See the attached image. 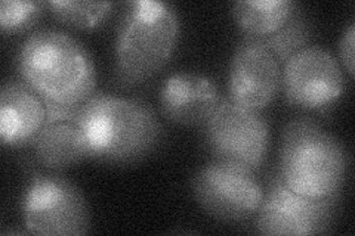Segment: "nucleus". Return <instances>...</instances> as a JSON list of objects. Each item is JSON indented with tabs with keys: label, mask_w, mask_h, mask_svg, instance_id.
Here are the masks:
<instances>
[{
	"label": "nucleus",
	"mask_w": 355,
	"mask_h": 236,
	"mask_svg": "<svg viewBox=\"0 0 355 236\" xmlns=\"http://www.w3.org/2000/svg\"><path fill=\"white\" fill-rule=\"evenodd\" d=\"M89 158L116 167L135 165L160 148L164 127L146 100L94 93L77 111Z\"/></svg>",
	"instance_id": "1"
},
{
	"label": "nucleus",
	"mask_w": 355,
	"mask_h": 236,
	"mask_svg": "<svg viewBox=\"0 0 355 236\" xmlns=\"http://www.w3.org/2000/svg\"><path fill=\"white\" fill-rule=\"evenodd\" d=\"M17 70L44 102L80 107L95 93L96 69L91 53L58 28L31 33L18 49Z\"/></svg>",
	"instance_id": "2"
},
{
	"label": "nucleus",
	"mask_w": 355,
	"mask_h": 236,
	"mask_svg": "<svg viewBox=\"0 0 355 236\" xmlns=\"http://www.w3.org/2000/svg\"><path fill=\"white\" fill-rule=\"evenodd\" d=\"M180 33V14L171 3L157 0L126 3L116 33L114 86L129 91L159 74L171 62Z\"/></svg>",
	"instance_id": "3"
},
{
	"label": "nucleus",
	"mask_w": 355,
	"mask_h": 236,
	"mask_svg": "<svg viewBox=\"0 0 355 236\" xmlns=\"http://www.w3.org/2000/svg\"><path fill=\"white\" fill-rule=\"evenodd\" d=\"M348 168V151L335 134L305 117L286 122L277 173L295 194L309 199L340 195Z\"/></svg>",
	"instance_id": "4"
},
{
	"label": "nucleus",
	"mask_w": 355,
	"mask_h": 236,
	"mask_svg": "<svg viewBox=\"0 0 355 236\" xmlns=\"http://www.w3.org/2000/svg\"><path fill=\"white\" fill-rule=\"evenodd\" d=\"M27 233L39 236H80L91 228L87 202L71 181L58 172L28 168V183L21 201Z\"/></svg>",
	"instance_id": "5"
},
{
	"label": "nucleus",
	"mask_w": 355,
	"mask_h": 236,
	"mask_svg": "<svg viewBox=\"0 0 355 236\" xmlns=\"http://www.w3.org/2000/svg\"><path fill=\"white\" fill-rule=\"evenodd\" d=\"M203 127V146L215 161L258 173L268 158L270 126L259 111L222 99Z\"/></svg>",
	"instance_id": "6"
},
{
	"label": "nucleus",
	"mask_w": 355,
	"mask_h": 236,
	"mask_svg": "<svg viewBox=\"0 0 355 236\" xmlns=\"http://www.w3.org/2000/svg\"><path fill=\"white\" fill-rule=\"evenodd\" d=\"M191 194L206 215L219 221L240 223L257 215L263 186L257 173L212 160L194 174Z\"/></svg>",
	"instance_id": "7"
},
{
	"label": "nucleus",
	"mask_w": 355,
	"mask_h": 236,
	"mask_svg": "<svg viewBox=\"0 0 355 236\" xmlns=\"http://www.w3.org/2000/svg\"><path fill=\"white\" fill-rule=\"evenodd\" d=\"M340 195L309 199L295 194L272 172L263 188L262 204L254 215V230L261 235H321L331 229Z\"/></svg>",
	"instance_id": "8"
},
{
	"label": "nucleus",
	"mask_w": 355,
	"mask_h": 236,
	"mask_svg": "<svg viewBox=\"0 0 355 236\" xmlns=\"http://www.w3.org/2000/svg\"><path fill=\"white\" fill-rule=\"evenodd\" d=\"M282 89L288 105L321 112L335 107L343 96L345 75L327 49L309 44L283 62Z\"/></svg>",
	"instance_id": "9"
},
{
	"label": "nucleus",
	"mask_w": 355,
	"mask_h": 236,
	"mask_svg": "<svg viewBox=\"0 0 355 236\" xmlns=\"http://www.w3.org/2000/svg\"><path fill=\"white\" fill-rule=\"evenodd\" d=\"M282 74L283 64L266 43L244 36L231 56L228 99L236 105L261 112L279 95Z\"/></svg>",
	"instance_id": "10"
},
{
	"label": "nucleus",
	"mask_w": 355,
	"mask_h": 236,
	"mask_svg": "<svg viewBox=\"0 0 355 236\" xmlns=\"http://www.w3.org/2000/svg\"><path fill=\"white\" fill-rule=\"evenodd\" d=\"M162 116L178 126H203L222 98L214 80L194 71L171 74L159 93Z\"/></svg>",
	"instance_id": "11"
},
{
	"label": "nucleus",
	"mask_w": 355,
	"mask_h": 236,
	"mask_svg": "<svg viewBox=\"0 0 355 236\" xmlns=\"http://www.w3.org/2000/svg\"><path fill=\"white\" fill-rule=\"evenodd\" d=\"M46 121L44 100L22 80L0 91V140L5 148L31 146Z\"/></svg>",
	"instance_id": "12"
},
{
	"label": "nucleus",
	"mask_w": 355,
	"mask_h": 236,
	"mask_svg": "<svg viewBox=\"0 0 355 236\" xmlns=\"http://www.w3.org/2000/svg\"><path fill=\"white\" fill-rule=\"evenodd\" d=\"M36 161L52 172H61L89 158L83 129L76 118L44 121L31 145Z\"/></svg>",
	"instance_id": "13"
},
{
	"label": "nucleus",
	"mask_w": 355,
	"mask_h": 236,
	"mask_svg": "<svg viewBox=\"0 0 355 236\" xmlns=\"http://www.w3.org/2000/svg\"><path fill=\"white\" fill-rule=\"evenodd\" d=\"M297 6L292 0H239L231 5V17L244 36L266 39L291 19Z\"/></svg>",
	"instance_id": "14"
},
{
	"label": "nucleus",
	"mask_w": 355,
	"mask_h": 236,
	"mask_svg": "<svg viewBox=\"0 0 355 236\" xmlns=\"http://www.w3.org/2000/svg\"><path fill=\"white\" fill-rule=\"evenodd\" d=\"M46 6L51 15L64 26L76 30H95L104 24L114 3L53 0V2H48Z\"/></svg>",
	"instance_id": "15"
},
{
	"label": "nucleus",
	"mask_w": 355,
	"mask_h": 236,
	"mask_svg": "<svg viewBox=\"0 0 355 236\" xmlns=\"http://www.w3.org/2000/svg\"><path fill=\"white\" fill-rule=\"evenodd\" d=\"M311 37H313V26L305 10L299 5L291 19L279 31L262 40L283 64L297 51L309 46Z\"/></svg>",
	"instance_id": "16"
},
{
	"label": "nucleus",
	"mask_w": 355,
	"mask_h": 236,
	"mask_svg": "<svg viewBox=\"0 0 355 236\" xmlns=\"http://www.w3.org/2000/svg\"><path fill=\"white\" fill-rule=\"evenodd\" d=\"M48 9L43 2H19L3 0L0 3V28L2 33H22L37 26V22Z\"/></svg>",
	"instance_id": "17"
},
{
	"label": "nucleus",
	"mask_w": 355,
	"mask_h": 236,
	"mask_svg": "<svg viewBox=\"0 0 355 236\" xmlns=\"http://www.w3.org/2000/svg\"><path fill=\"white\" fill-rule=\"evenodd\" d=\"M339 58L343 69L354 78V64H355V24L351 21L347 30L342 33L339 42Z\"/></svg>",
	"instance_id": "18"
}]
</instances>
